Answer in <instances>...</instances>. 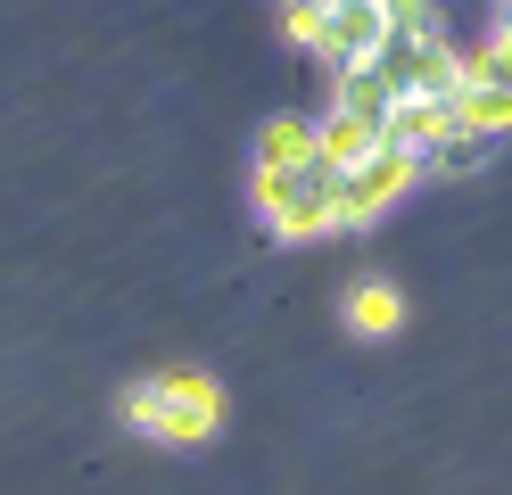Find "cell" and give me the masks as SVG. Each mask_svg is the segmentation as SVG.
Masks as SVG:
<instances>
[{
    "mask_svg": "<svg viewBox=\"0 0 512 495\" xmlns=\"http://www.w3.org/2000/svg\"><path fill=\"white\" fill-rule=\"evenodd\" d=\"M124 413H133V429H149V438H166V446H199L215 429V413H223V396L199 372H157V380L124 388Z\"/></svg>",
    "mask_w": 512,
    "mask_h": 495,
    "instance_id": "obj_1",
    "label": "cell"
},
{
    "mask_svg": "<svg viewBox=\"0 0 512 495\" xmlns=\"http://www.w3.org/2000/svg\"><path fill=\"white\" fill-rule=\"evenodd\" d=\"M347 322H356V330H372V339H380V330H397V322H405V297H397L389 281H364L356 297H347Z\"/></svg>",
    "mask_w": 512,
    "mask_h": 495,
    "instance_id": "obj_10",
    "label": "cell"
},
{
    "mask_svg": "<svg viewBox=\"0 0 512 495\" xmlns=\"http://www.w3.org/2000/svg\"><path fill=\"white\" fill-rule=\"evenodd\" d=\"M455 124H463V141H496V132L512 124V91L463 75V91H455Z\"/></svg>",
    "mask_w": 512,
    "mask_h": 495,
    "instance_id": "obj_6",
    "label": "cell"
},
{
    "mask_svg": "<svg viewBox=\"0 0 512 495\" xmlns=\"http://www.w3.org/2000/svg\"><path fill=\"white\" fill-rule=\"evenodd\" d=\"M380 42H389V0H339V9H323L314 58H323L331 75H347V66H372Z\"/></svg>",
    "mask_w": 512,
    "mask_h": 495,
    "instance_id": "obj_4",
    "label": "cell"
},
{
    "mask_svg": "<svg viewBox=\"0 0 512 495\" xmlns=\"http://www.w3.org/2000/svg\"><path fill=\"white\" fill-rule=\"evenodd\" d=\"M413 174H422L413 149H372L364 165H347V174H339V223H372L380 207H397V190Z\"/></svg>",
    "mask_w": 512,
    "mask_h": 495,
    "instance_id": "obj_5",
    "label": "cell"
},
{
    "mask_svg": "<svg viewBox=\"0 0 512 495\" xmlns=\"http://www.w3.org/2000/svg\"><path fill=\"white\" fill-rule=\"evenodd\" d=\"M256 198H265V223L281 231V240H298V231H331L339 223V165L314 149L306 165L256 174Z\"/></svg>",
    "mask_w": 512,
    "mask_h": 495,
    "instance_id": "obj_2",
    "label": "cell"
},
{
    "mask_svg": "<svg viewBox=\"0 0 512 495\" xmlns=\"http://www.w3.org/2000/svg\"><path fill=\"white\" fill-rule=\"evenodd\" d=\"M314 149H323V157L339 165V174H347V165H364V157L380 149V124H364V116H347V108H331L323 124H314Z\"/></svg>",
    "mask_w": 512,
    "mask_h": 495,
    "instance_id": "obj_7",
    "label": "cell"
},
{
    "mask_svg": "<svg viewBox=\"0 0 512 495\" xmlns=\"http://www.w3.org/2000/svg\"><path fill=\"white\" fill-rule=\"evenodd\" d=\"M314 157V116H273L265 141H256V174H281V165H306Z\"/></svg>",
    "mask_w": 512,
    "mask_h": 495,
    "instance_id": "obj_9",
    "label": "cell"
},
{
    "mask_svg": "<svg viewBox=\"0 0 512 495\" xmlns=\"http://www.w3.org/2000/svg\"><path fill=\"white\" fill-rule=\"evenodd\" d=\"M281 17H290V42H323V9H314V0H290V9H281Z\"/></svg>",
    "mask_w": 512,
    "mask_h": 495,
    "instance_id": "obj_12",
    "label": "cell"
},
{
    "mask_svg": "<svg viewBox=\"0 0 512 495\" xmlns=\"http://www.w3.org/2000/svg\"><path fill=\"white\" fill-rule=\"evenodd\" d=\"M463 75H479V83H504V91H512V17L496 25V42H488V50H471V58H463Z\"/></svg>",
    "mask_w": 512,
    "mask_h": 495,
    "instance_id": "obj_11",
    "label": "cell"
},
{
    "mask_svg": "<svg viewBox=\"0 0 512 495\" xmlns=\"http://www.w3.org/2000/svg\"><path fill=\"white\" fill-rule=\"evenodd\" d=\"M372 66L389 75L397 99H455L463 91V58L438 25H389V42H380Z\"/></svg>",
    "mask_w": 512,
    "mask_h": 495,
    "instance_id": "obj_3",
    "label": "cell"
},
{
    "mask_svg": "<svg viewBox=\"0 0 512 495\" xmlns=\"http://www.w3.org/2000/svg\"><path fill=\"white\" fill-rule=\"evenodd\" d=\"M331 108L364 116V124H389L397 91H389V75H380V66H347V75H339V91H331Z\"/></svg>",
    "mask_w": 512,
    "mask_h": 495,
    "instance_id": "obj_8",
    "label": "cell"
}]
</instances>
